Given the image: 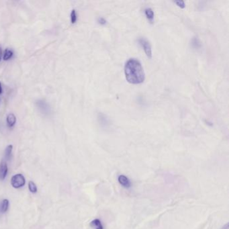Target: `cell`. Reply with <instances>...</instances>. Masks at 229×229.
<instances>
[{"label":"cell","mask_w":229,"mask_h":229,"mask_svg":"<svg viewBox=\"0 0 229 229\" xmlns=\"http://www.w3.org/2000/svg\"><path fill=\"white\" fill-rule=\"evenodd\" d=\"M12 149H13L12 145H9L6 147V150H5V159H6V161H9L11 159Z\"/></svg>","instance_id":"obj_11"},{"label":"cell","mask_w":229,"mask_h":229,"mask_svg":"<svg viewBox=\"0 0 229 229\" xmlns=\"http://www.w3.org/2000/svg\"><path fill=\"white\" fill-rule=\"evenodd\" d=\"M192 45L195 46V48H198L200 46V44L198 42V39H194L192 41Z\"/></svg>","instance_id":"obj_17"},{"label":"cell","mask_w":229,"mask_h":229,"mask_svg":"<svg viewBox=\"0 0 229 229\" xmlns=\"http://www.w3.org/2000/svg\"><path fill=\"white\" fill-rule=\"evenodd\" d=\"M118 180L119 184H120L122 187L125 188H130L131 187L130 181L126 177V176L124 175H119Z\"/></svg>","instance_id":"obj_5"},{"label":"cell","mask_w":229,"mask_h":229,"mask_svg":"<svg viewBox=\"0 0 229 229\" xmlns=\"http://www.w3.org/2000/svg\"><path fill=\"white\" fill-rule=\"evenodd\" d=\"M71 22L72 24H75L77 22V13L75 9H73L71 13Z\"/></svg>","instance_id":"obj_14"},{"label":"cell","mask_w":229,"mask_h":229,"mask_svg":"<svg viewBox=\"0 0 229 229\" xmlns=\"http://www.w3.org/2000/svg\"><path fill=\"white\" fill-rule=\"evenodd\" d=\"M9 207V201L8 200H3L0 202V214L6 212Z\"/></svg>","instance_id":"obj_9"},{"label":"cell","mask_w":229,"mask_h":229,"mask_svg":"<svg viewBox=\"0 0 229 229\" xmlns=\"http://www.w3.org/2000/svg\"><path fill=\"white\" fill-rule=\"evenodd\" d=\"M12 56H13V51H11L10 49H6V50H5L4 55H3V59L5 61L9 60Z\"/></svg>","instance_id":"obj_12"},{"label":"cell","mask_w":229,"mask_h":229,"mask_svg":"<svg viewBox=\"0 0 229 229\" xmlns=\"http://www.w3.org/2000/svg\"><path fill=\"white\" fill-rule=\"evenodd\" d=\"M2 46L0 45V61L2 59Z\"/></svg>","instance_id":"obj_19"},{"label":"cell","mask_w":229,"mask_h":229,"mask_svg":"<svg viewBox=\"0 0 229 229\" xmlns=\"http://www.w3.org/2000/svg\"><path fill=\"white\" fill-rule=\"evenodd\" d=\"M2 93V84L0 83V94Z\"/></svg>","instance_id":"obj_20"},{"label":"cell","mask_w":229,"mask_h":229,"mask_svg":"<svg viewBox=\"0 0 229 229\" xmlns=\"http://www.w3.org/2000/svg\"><path fill=\"white\" fill-rule=\"evenodd\" d=\"M174 3L177 5V6L181 8H184L185 5V2L184 1H175L174 2Z\"/></svg>","instance_id":"obj_15"},{"label":"cell","mask_w":229,"mask_h":229,"mask_svg":"<svg viewBox=\"0 0 229 229\" xmlns=\"http://www.w3.org/2000/svg\"><path fill=\"white\" fill-rule=\"evenodd\" d=\"M98 23L99 24H101V25L106 24V20H105V19L102 17L99 18L98 20Z\"/></svg>","instance_id":"obj_16"},{"label":"cell","mask_w":229,"mask_h":229,"mask_svg":"<svg viewBox=\"0 0 229 229\" xmlns=\"http://www.w3.org/2000/svg\"><path fill=\"white\" fill-rule=\"evenodd\" d=\"M8 173V165L6 162L2 161L0 163V180H4Z\"/></svg>","instance_id":"obj_6"},{"label":"cell","mask_w":229,"mask_h":229,"mask_svg":"<svg viewBox=\"0 0 229 229\" xmlns=\"http://www.w3.org/2000/svg\"><path fill=\"white\" fill-rule=\"evenodd\" d=\"M138 43L142 47V49H144L146 56L149 57V59L152 58V49H151V45L150 44L149 41L148 40L145 38H139L138 40Z\"/></svg>","instance_id":"obj_3"},{"label":"cell","mask_w":229,"mask_h":229,"mask_svg":"<svg viewBox=\"0 0 229 229\" xmlns=\"http://www.w3.org/2000/svg\"><path fill=\"white\" fill-rule=\"evenodd\" d=\"M36 107L39 108V110L43 114L45 115H49L51 112V108L50 106H49L45 100L42 99H39L36 101Z\"/></svg>","instance_id":"obj_4"},{"label":"cell","mask_w":229,"mask_h":229,"mask_svg":"<svg viewBox=\"0 0 229 229\" xmlns=\"http://www.w3.org/2000/svg\"><path fill=\"white\" fill-rule=\"evenodd\" d=\"M16 122V118L13 114H9L7 116V123L9 127H13Z\"/></svg>","instance_id":"obj_8"},{"label":"cell","mask_w":229,"mask_h":229,"mask_svg":"<svg viewBox=\"0 0 229 229\" xmlns=\"http://www.w3.org/2000/svg\"><path fill=\"white\" fill-rule=\"evenodd\" d=\"M145 14L147 18V20L151 23H153L155 14L153 10H152L151 8H146L145 9Z\"/></svg>","instance_id":"obj_7"},{"label":"cell","mask_w":229,"mask_h":229,"mask_svg":"<svg viewBox=\"0 0 229 229\" xmlns=\"http://www.w3.org/2000/svg\"><path fill=\"white\" fill-rule=\"evenodd\" d=\"M90 226L93 229H104V226L102 224V222L99 219H95L90 222Z\"/></svg>","instance_id":"obj_10"},{"label":"cell","mask_w":229,"mask_h":229,"mask_svg":"<svg viewBox=\"0 0 229 229\" xmlns=\"http://www.w3.org/2000/svg\"><path fill=\"white\" fill-rule=\"evenodd\" d=\"M28 188H29V190L32 193H36L37 192L36 185L32 182H30L29 184H28Z\"/></svg>","instance_id":"obj_13"},{"label":"cell","mask_w":229,"mask_h":229,"mask_svg":"<svg viewBox=\"0 0 229 229\" xmlns=\"http://www.w3.org/2000/svg\"><path fill=\"white\" fill-rule=\"evenodd\" d=\"M125 77L128 82L140 84L145 81V75L141 63L136 59L128 60L125 66Z\"/></svg>","instance_id":"obj_1"},{"label":"cell","mask_w":229,"mask_h":229,"mask_svg":"<svg viewBox=\"0 0 229 229\" xmlns=\"http://www.w3.org/2000/svg\"><path fill=\"white\" fill-rule=\"evenodd\" d=\"M221 229H229V225L228 223H226L225 225H224Z\"/></svg>","instance_id":"obj_18"},{"label":"cell","mask_w":229,"mask_h":229,"mask_svg":"<svg viewBox=\"0 0 229 229\" xmlns=\"http://www.w3.org/2000/svg\"><path fill=\"white\" fill-rule=\"evenodd\" d=\"M25 178L22 174H16L11 179V184L14 188H20L25 185Z\"/></svg>","instance_id":"obj_2"}]
</instances>
